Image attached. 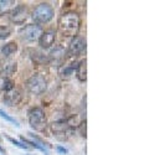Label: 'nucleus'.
Segmentation results:
<instances>
[{
  "instance_id": "ddd939ff",
  "label": "nucleus",
  "mask_w": 149,
  "mask_h": 155,
  "mask_svg": "<svg viewBox=\"0 0 149 155\" xmlns=\"http://www.w3.org/2000/svg\"><path fill=\"white\" fill-rule=\"evenodd\" d=\"M48 58L52 63H56L57 66H60V64H62V61L65 58V48L61 46H57L55 50H52L50 52Z\"/></svg>"
},
{
  "instance_id": "412c9836",
  "label": "nucleus",
  "mask_w": 149,
  "mask_h": 155,
  "mask_svg": "<svg viewBox=\"0 0 149 155\" xmlns=\"http://www.w3.org/2000/svg\"><path fill=\"white\" fill-rule=\"evenodd\" d=\"M29 134H30V137H32V138L37 141L36 144H39V145H41V147H42V145H46V147H48V148H50V144H48V143H46V141H44L41 138H39L37 135H35V134H32V133H29Z\"/></svg>"
},
{
  "instance_id": "5701e85b",
  "label": "nucleus",
  "mask_w": 149,
  "mask_h": 155,
  "mask_svg": "<svg viewBox=\"0 0 149 155\" xmlns=\"http://www.w3.org/2000/svg\"><path fill=\"white\" fill-rule=\"evenodd\" d=\"M56 150H57L58 153H61V154H66V153H67V150H66L65 148H62V147H57Z\"/></svg>"
},
{
  "instance_id": "f8f14e48",
  "label": "nucleus",
  "mask_w": 149,
  "mask_h": 155,
  "mask_svg": "<svg viewBox=\"0 0 149 155\" xmlns=\"http://www.w3.org/2000/svg\"><path fill=\"white\" fill-rule=\"evenodd\" d=\"M16 72V62L12 61H3L0 62V76L6 78L8 76Z\"/></svg>"
},
{
  "instance_id": "dca6fc26",
  "label": "nucleus",
  "mask_w": 149,
  "mask_h": 155,
  "mask_svg": "<svg viewBox=\"0 0 149 155\" xmlns=\"http://www.w3.org/2000/svg\"><path fill=\"white\" fill-rule=\"evenodd\" d=\"M16 50H18V45H16L15 42H9V44H6L5 46H3L2 54H3L4 56H11L12 54L16 52Z\"/></svg>"
},
{
  "instance_id": "f3484780",
  "label": "nucleus",
  "mask_w": 149,
  "mask_h": 155,
  "mask_svg": "<svg viewBox=\"0 0 149 155\" xmlns=\"http://www.w3.org/2000/svg\"><path fill=\"white\" fill-rule=\"evenodd\" d=\"M11 35V29L8 26H0V40L9 37Z\"/></svg>"
},
{
  "instance_id": "6e6552de",
  "label": "nucleus",
  "mask_w": 149,
  "mask_h": 155,
  "mask_svg": "<svg viewBox=\"0 0 149 155\" xmlns=\"http://www.w3.org/2000/svg\"><path fill=\"white\" fill-rule=\"evenodd\" d=\"M84 47H86V41L83 40L82 37L76 36V37H73L72 41L70 42L67 55L71 56V57H74V56H77L78 54H81Z\"/></svg>"
},
{
  "instance_id": "b1692460",
  "label": "nucleus",
  "mask_w": 149,
  "mask_h": 155,
  "mask_svg": "<svg viewBox=\"0 0 149 155\" xmlns=\"http://www.w3.org/2000/svg\"><path fill=\"white\" fill-rule=\"evenodd\" d=\"M0 141H2V137H0Z\"/></svg>"
},
{
  "instance_id": "7ed1b4c3",
  "label": "nucleus",
  "mask_w": 149,
  "mask_h": 155,
  "mask_svg": "<svg viewBox=\"0 0 149 155\" xmlns=\"http://www.w3.org/2000/svg\"><path fill=\"white\" fill-rule=\"evenodd\" d=\"M54 18V9L47 3H41L37 5L32 12V19L36 24H46Z\"/></svg>"
},
{
  "instance_id": "f257e3e1",
  "label": "nucleus",
  "mask_w": 149,
  "mask_h": 155,
  "mask_svg": "<svg viewBox=\"0 0 149 155\" xmlns=\"http://www.w3.org/2000/svg\"><path fill=\"white\" fill-rule=\"evenodd\" d=\"M80 16L77 12L68 11L62 14L58 19V31L66 37H76L80 30Z\"/></svg>"
},
{
  "instance_id": "f03ea898",
  "label": "nucleus",
  "mask_w": 149,
  "mask_h": 155,
  "mask_svg": "<svg viewBox=\"0 0 149 155\" xmlns=\"http://www.w3.org/2000/svg\"><path fill=\"white\" fill-rule=\"evenodd\" d=\"M29 123L32 129L37 132H44L47 125V118L42 108L35 107L29 112Z\"/></svg>"
},
{
  "instance_id": "9d476101",
  "label": "nucleus",
  "mask_w": 149,
  "mask_h": 155,
  "mask_svg": "<svg viewBox=\"0 0 149 155\" xmlns=\"http://www.w3.org/2000/svg\"><path fill=\"white\" fill-rule=\"evenodd\" d=\"M77 62H70V63H62V66L58 68V76L61 80L67 81L74 74V71L77 68Z\"/></svg>"
},
{
  "instance_id": "0eeeda50",
  "label": "nucleus",
  "mask_w": 149,
  "mask_h": 155,
  "mask_svg": "<svg viewBox=\"0 0 149 155\" xmlns=\"http://www.w3.org/2000/svg\"><path fill=\"white\" fill-rule=\"evenodd\" d=\"M29 18V10L25 5H18L10 12V20L15 24H24Z\"/></svg>"
},
{
  "instance_id": "a211bd4d",
  "label": "nucleus",
  "mask_w": 149,
  "mask_h": 155,
  "mask_svg": "<svg viewBox=\"0 0 149 155\" xmlns=\"http://www.w3.org/2000/svg\"><path fill=\"white\" fill-rule=\"evenodd\" d=\"M6 139L10 141V143H12L15 147H18V148H20V149H25V150H28L29 149V147L26 145V144H22V143H20V141H18V140H15L14 138H11V137H6Z\"/></svg>"
},
{
  "instance_id": "2eb2a0df",
  "label": "nucleus",
  "mask_w": 149,
  "mask_h": 155,
  "mask_svg": "<svg viewBox=\"0 0 149 155\" xmlns=\"http://www.w3.org/2000/svg\"><path fill=\"white\" fill-rule=\"evenodd\" d=\"M76 76L81 82H84L87 80V60L86 58L78 62L76 68Z\"/></svg>"
},
{
  "instance_id": "4be33fe9",
  "label": "nucleus",
  "mask_w": 149,
  "mask_h": 155,
  "mask_svg": "<svg viewBox=\"0 0 149 155\" xmlns=\"http://www.w3.org/2000/svg\"><path fill=\"white\" fill-rule=\"evenodd\" d=\"M78 128H80V133H81V137H83V138H86V119L78 125Z\"/></svg>"
},
{
  "instance_id": "aec40b11",
  "label": "nucleus",
  "mask_w": 149,
  "mask_h": 155,
  "mask_svg": "<svg viewBox=\"0 0 149 155\" xmlns=\"http://www.w3.org/2000/svg\"><path fill=\"white\" fill-rule=\"evenodd\" d=\"M21 140H22V143L24 144H30V147H32V148H36V149H40V150H45V148L44 147H41V145H39V144H36V143H34V141H30V140H28L25 137H21L20 138Z\"/></svg>"
},
{
  "instance_id": "423d86ee",
  "label": "nucleus",
  "mask_w": 149,
  "mask_h": 155,
  "mask_svg": "<svg viewBox=\"0 0 149 155\" xmlns=\"http://www.w3.org/2000/svg\"><path fill=\"white\" fill-rule=\"evenodd\" d=\"M51 130L54 132L55 137L60 140H67L73 133V129L68 125L67 120H60V122L52 123Z\"/></svg>"
},
{
  "instance_id": "1a4fd4ad",
  "label": "nucleus",
  "mask_w": 149,
  "mask_h": 155,
  "mask_svg": "<svg viewBox=\"0 0 149 155\" xmlns=\"http://www.w3.org/2000/svg\"><path fill=\"white\" fill-rule=\"evenodd\" d=\"M21 92L19 91V89H15L12 88L10 89V91L5 92L4 94V103L8 106V107H14V106H18L19 103L21 102Z\"/></svg>"
},
{
  "instance_id": "4468645a",
  "label": "nucleus",
  "mask_w": 149,
  "mask_h": 155,
  "mask_svg": "<svg viewBox=\"0 0 149 155\" xmlns=\"http://www.w3.org/2000/svg\"><path fill=\"white\" fill-rule=\"evenodd\" d=\"M16 8V3L12 0H0V16L10 14Z\"/></svg>"
},
{
  "instance_id": "20e7f679",
  "label": "nucleus",
  "mask_w": 149,
  "mask_h": 155,
  "mask_svg": "<svg viewBox=\"0 0 149 155\" xmlns=\"http://www.w3.org/2000/svg\"><path fill=\"white\" fill-rule=\"evenodd\" d=\"M26 86V89L31 93V94H35V96H39V94H42L45 91H46V87H47V82L45 80V77L41 76V74H34L31 76L30 78L26 81L25 83Z\"/></svg>"
},
{
  "instance_id": "9b49d317",
  "label": "nucleus",
  "mask_w": 149,
  "mask_h": 155,
  "mask_svg": "<svg viewBox=\"0 0 149 155\" xmlns=\"http://www.w3.org/2000/svg\"><path fill=\"white\" fill-rule=\"evenodd\" d=\"M55 38H56L55 30H46V31H42V35L39 38V44L42 48H48L51 45H54Z\"/></svg>"
},
{
  "instance_id": "39448f33",
  "label": "nucleus",
  "mask_w": 149,
  "mask_h": 155,
  "mask_svg": "<svg viewBox=\"0 0 149 155\" xmlns=\"http://www.w3.org/2000/svg\"><path fill=\"white\" fill-rule=\"evenodd\" d=\"M20 37L25 41H29V42H32V41H37L40 38V36L42 35V29L40 25H35V24H30V25H26L24 26L20 32H19Z\"/></svg>"
},
{
  "instance_id": "6ab92c4d",
  "label": "nucleus",
  "mask_w": 149,
  "mask_h": 155,
  "mask_svg": "<svg viewBox=\"0 0 149 155\" xmlns=\"http://www.w3.org/2000/svg\"><path fill=\"white\" fill-rule=\"evenodd\" d=\"M0 117H2V118H4L5 120H8V122H10V123H14L16 127H19V123L14 119V118H12V117H10V115H8L3 109H0Z\"/></svg>"
}]
</instances>
